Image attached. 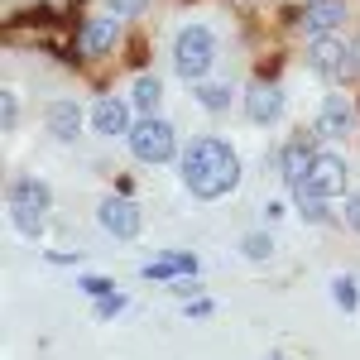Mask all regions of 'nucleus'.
<instances>
[{
    "label": "nucleus",
    "mask_w": 360,
    "mask_h": 360,
    "mask_svg": "<svg viewBox=\"0 0 360 360\" xmlns=\"http://www.w3.org/2000/svg\"><path fill=\"white\" fill-rule=\"evenodd\" d=\"M183 183L193 197H226L240 183V159L226 139H193L183 149Z\"/></svg>",
    "instance_id": "f257e3e1"
},
{
    "label": "nucleus",
    "mask_w": 360,
    "mask_h": 360,
    "mask_svg": "<svg viewBox=\"0 0 360 360\" xmlns=\"http://www.w3.org/2000/svg\"><path fill=\"white\" fill-rule=\"evenodd\" d=\"M173 63H178V72L197 82V77H207L212 72V63H217V39H212V29L202 25H188L178 34V44H173Z\"/></svg>",
    "instance_id": "f03ea898"
},
{
    "label": "nucleus",
    "mask_w": 360,
    "mask_h": 360,
    "mask_svg": "<svg viewBox=\"0 0 360 360\" xmlns=\"http://www.w3.org/2000/svg\"><path fill=\"white\" fill-rule=\"evenodd\" d=\"M130 154H135L139 164H168V159L178 154L173 125H168V120H159V115L139 120L135 130H130Z\"/></svg>",
    "instance_id": "7ed1b4c3"
},
{
    "label": "nucleus",
    "mask_w": 360,
    "mask_h": 360,
    "mask_svg": "<svg viewBox=\"0 0 360 360\" xmlns=\"http://www.w3.org/2000/svg\"><path fill=\"white\" fill-rule=\"evenodd\" d=\"M96 217H101V231H106V236H115V240H135V236H139V207L130 202V193L106 197Z\"/></svg>",
    "instance_id": "20e7f679"
},
{
    "label": "nucleus",
    "mask_w": 360,
    "mask_h": 360,
    "mask_svg": "<svg viewBox=\"0 0 360 360\" xmlns=\"http://www.w3.org/2000/svg\"><path fill=\"white\" fill-rule=\"evenodd\" d=\"M351 49H341L336 39H312V72H322V77H332V82H341V77H351Z\"/></svg>",
    "instance_id": "39448f33"
},
{
    "label": "nucleus",
    "mask_w": 360,
    "mask_h": 360,
    "mask_svg": "<svg viewBox=\"0 0 360 360\" xmlns=\"http://www.w3.org/2000/svg\"><path fill=\"white\" fill-rule=\"evenodd\" d=\"M245 115L255 125H274L278 115H283V91L274 82H250L245 91Z\"/></svg>",
    "instance_id": "423d86ee"
},
{
    "label": "nucleus",
    "mask_w": 360,
    "mask_h": 360,
    "mask_svg": "<svg viewBox=\"0 0 360 360\" xmlns=\"http://www.w3.org/2000/svg\"><path fill=\"white\" fill-rule=\"evenodd\" d=\"M341 20H346V0H312L303 15H298V29H303L307 39H322V34H332Z\"/></svg>",
    "instance_id": "0eeeda50"
},
{
    "label": "nucleus",
    "mask_w": 360,
    "mask_h": 360,
    "mask_svg": "<svg viewBox=\"0 0 360 360\" xmlns=\"http://www.w3.org/2000/svg\"><path fill=\"white\" fill-rule=\"evenodd\" d=\"M303 183H312L322 197H341V193H346V164H341L336 154H317Z\"/></svg>",
    "instance_id": "6e6552de"
},
{
    "label": "nucleus",
    "mask_w": 360,
    "mask_h": 360,
    "mask_svg": "<svg viewBox=\"0 0 360 360\" xmlns=\"http://www.w3.org/2000/svg\"><path fill=\"white\" fill-rule=\"evenodd\" d=\"M49 202H53V193L44 178H15L10 183V212H49Z\"/></svg>",
    "instance_id": "1a4fd4ad"
},
{
    "label": "nucleus",
    "mask_w": 360,
    "mask_h": 360,
    "mask_svg": "<svg viewBox=\"0 0 360 360\" xmlns=\"http://www.w3.org/2000/svg\"><path fill=\"white\" fill-rule=\"evenodd\" d=\"M91 125L101 130V135H130L135 125H130V101H120V96H106V101H96V111H91Z\"/></svg>",
    "instance_id": "9d476101"
},
{
    "label": "nucleus",
    "mask_w": 360,
    "mask_h": 360,
    "mask_svg": "<svg viewBox=\"0 0 360 360\" xmlns=\"http://www.w3.org/2000/svg\"><path fill=\"white\" fill-rule=\"evenodd\" d=\"M312 159H317V154H312V139L298 135V139H288V144L278 149V173H283L288 183H303L307 168H312Z\"/></svg>",
    "instance_id": "9b49d317"
},
{
    "label": "nucleus",
    "mask_w": 360,
    "mask_h": 360,
    "mask_svg": "<svg viewBox=\"0 0 360 360\" xmlns=\"http://www.w3.org/2000/svg\"><path fill=\"white\" fill-rule=\"evenodd\" d=\"M49 130H53V139H63V144L82 139V101H53V106H49Z\"/></svg>",
    "instance_id": "f8f14e48"
},
{
    "label": "nucleus",
    "mask_w": 360,
    "mask_h": 360,
    "mask_svg": "<svg viewBox=\"0 0 360 360\" xmlns=\"http://www.w3.org/2000/svg\"><path fill=\"white\" fill-rule=\"evenodd\" d=\"M115 29H120L115 20H86L82 34H77V53L82 58H101L115 44Z\"/></svg>",
    "instance_id": "ddd939ff"
},
{
    "label": "nucleus",
    "mask_w": 360,
    "mask_h": 360,
    "mask_svg": "<svg viewBox=\"0 0 360 360\" xmlns=\"http://www.w3.org/2000/svg\"><path fill=\"white\" fill-rule=\"evenodd\" d=\"M346 130H351V101H341V96H327V101H322V111H317V135L341 139Z\"/></svg>",
    "instance_id": "4468645a"
},
{
    "label": "nucleus",
    "mask_w": 360,
    "mask_h": 360,
    "mask_svg": "<svg viewBox=\"0 0 360 360\" xmlns=\"http://www.w3.org/2000/svg\"><path fill=\"white\" fill-rule=\"evenodd\" d=\"M178 274H197V255L173 250L164 259H149V264H144V278H178Z\"/></svg>",
    "instance_id": "2eb2a0df"
},
{
    "label": "nucleus",
    "mask_w": 360,
    "mask_h": 360,
    "mask_svg": "<svg viewBox=\"0 0 360 360\" xmlns=\"http://www.w3.org/2000/svg\"><path fill=\"white\" fill-rule=\"evenodd\" d=\"M130 101H135L139 111H159V101H164V82H159V77H135Z\"/></svg>",
    "instance_id": "dca6fc26"
},
{
    "label": "nucleus",
    "mask_w": 360,
    "mask_h": 360,
    "mask_svg": "<svg viewBox=\"0 0 360 360\" xmlns=\"http://www.w3.org/2000/svg\"><path fill=\"white\" fill-rule=\"evenodd\" d=\"M293 197H298V207H303L307 221H327V197L317 193L312 183H293Z\"/></svg>",
    "instance_id": "f3484780"
},
{
    "label": "nucleus",
    "mask_w": 360,
    "mask_h": 360,
    "mask_svg": "<svg viewBox=\"0 0 360 360\" xmlns=\"http://www.w3.org/2000/svg\"><path fill=\"white\" fill-rule=\"evenodd\" d=\"M332 293H336V307H341V312H356V307H360V288H356V278L341 274V278L332 283Z\"/></svg>",
    "instance_id": "a211bd4d"
},
{
    "label": "nucleus",
    "mask_w": 360,
    "mask_h": 360,
    "mask_svg": "<svg viewBox=\"0 0 360 360\" xmlns=\"http://www.w3.org/2000/svg\"><path fill=\"white\" fill-rule=\"evenodd\" d=\"M197 101H202L207 111H217V115H221L226 106H231V91H226V86H197Z\"/></svg>",
    "instance_id": "6ab92c4d"
},
{
    "label": "nucleus",
    "mask_w": 360,
    "mask_h": 360,
    "mask_svg": "<svg viewBox=\"0 0 360 360\" xmlns=\"http://www.w3.org/2000/svg\"><path fill=\"white\" fill-rule=\"evenodd\" d=\"M269 250H274V245H269V236H245V255H250V259H269Z\"/></svg>",
    "instance_id": "aec40b11"
},
{
    "label": "nucleus",
    "mask_w": 360,
    "mask_h": 360,
    "mask_svg": "<svg viewBox=\"0 0 360 360\" xmlns=\"http://www.w3.org/2000/svg\"><path fill=\"white\" fill-rule=\"evenodd\" d=\"M0 120H5V125H15V120H20V96H15V91H5V96H0Z\"/></svg>",
    "instance_id": "412c9836"
},
{
    "label": "nucleus",
    "mask_w": 360,
    "mask_h": 360,
    "mask_svg": "<svg viewBox=\"0 0 360 360\" xmlns=\"http://www.w3.org/2000/svg\"><path fill=\"white\" fill-rule=\"evenodd\" d=\"M82 293H91V298H106V293H111V278H82Z\"/></svg>",
    "instance_id": "4be33fe9"
},
{
    "label": "nucleus",
    "mask_w": 360,
    "mask_h": 360,
    "mask_svg": "<svg viewBox=\"0 0 360 360\" xmlns=\"http://www.w3.org/2000/svg\"><path fill=\"white\" fill-rule=\"evenodd\" d=\"M144 5H149V0H111V10L120 15V20H130V15H139Z\"/></svg>",
    "instance_id": "5701e85b"
},
{
    "label": "nucleus",
    "mask_w": 360,
    "mask_h": 360,
    "mask_svg": "<svg viewBox=\"0 0 360 360\" xmlns=\"http://www.w3.org/2000/svg\"><path fill=\"white\" fill-rule=\"evenodd\" d=\"M120 307H125V298H120V293H106V298H101V307H96V317H115Z\"/></svg>",
    "instance_id": "b1692460"
},
{
    "label": "nucleus",
    "mask_w": 360,
    "mask_h": 360,
    "mask_svg": "<svg viewBox=\"0 0 360 360\" xmlns=\"http://www.w3.org/2000/svg\"><path fill=\"white\" fill-rule=\"evenodd\" d=\"M346 226H351V231H360V193L346 197Z\"/></svg>",
    "instance_id": "393cba45"
}]
</instances>
